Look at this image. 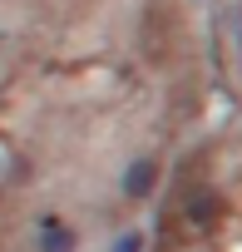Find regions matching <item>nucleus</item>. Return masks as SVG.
I'll list each match as a JSON object with an SVG mask.
<instances>
[{
  "mask_svg": "<svg viewBox=\"0 0 242 252\" xmlns=\"http://www.w3.org/2000/svg\"><path fill=\"white\" fill-rule=\"evenodd\" d=\"M149 183H153V163H134L129 168V193L139 198V193H149Z\"/></svg>",
  "mask_w": 242,
  "mask_h": 252,
  "instance_id": "nucleus-1",
  "label": "nucleus"
},
{
  "mask_svg": "<svg viewBox=\"0 0 242 252\" xmlns=\"http://www.w3.org/2000/svg\"><path fill=\"white\" fill-rule=\"evenodd\" d=\"M114 252H139V232H129V237H119V242H114Z\"/></svg>",
  "mask_w": 242,
  "mask_h": 252,
  "instance_id": "nucleus-3",
  "label": "nucleus"
},
{
  "mask_svg": "<svg viewBox=\"0 0 242 252\" xmlns=\"http://www.w3.org/2000/svg\"><path fill=\"white\" fill-rule=\"evenodd\" d=\"M45 252H69V237H64V232H60L55 222H50V237H45Z\"/></svg>",
  "mask_w": 242,
  "mask_h": 252,
  "instance_id": "nucleus-2",
  "label": "nucleus"
}]
</instances>
